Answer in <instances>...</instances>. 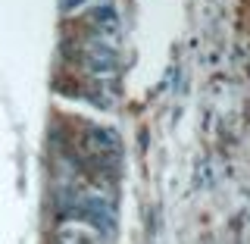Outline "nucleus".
<instances>
[{
	"label": "nucleus",
	"mask_w": 250,
	"mask_h": 244,
	"mask_svg": "<svg viewBox=\"0 0 250 244\" xmlns=\"http://www.w3.org/2000/svg\"><path fill=\"white\" fill-rule=\"evenodd\" d=\"M53 244H100V238H97V229H91L88 222L69 219V222L57 225V232H53Z\"/></svg>",
	"instance_id": "f257e3e1"
}]
</instances>
